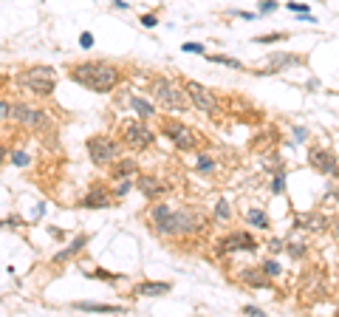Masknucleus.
Here are the masks:
<instances>
[{
  "mask_svg": "<svg viewBox=\"0 0 339 317\" xmlns=\"http://www.w3.org/2000/svg\"><path fill=\"white\" fill-rule=\"evenodd\" d=\"M68 79L94 94H113L122 85L124 71L111 60H82L68 65Z\"/></svg>",
  "mask_w": 339,
  "mask_h": 317,
  "instance_id": "obj_1",
  "label": "nucleus"
},
{
  "mask_svg": "<svg viewBox=\"0 0 339 317\" xmlns=\"http://www.w3.org/2000/svg\"><path fill=\"white\" fill-rule=\"evenodd\" d=\"M207 227V215L198 210V207H181V210H173L170 218L164 221V227L158 229L156 235L161 238H184V235H195Z\"/></svg>",
  "mask_w": 339,
  "mask_h": 317,
  "instance_id": "obj_2",
  "label": "nucleus"
},
{
  "mask_svg": "<svg viewBox=\"0 0 339 317\" xmlns=\"http://www.w3.org/2000/svg\"><path fill=\"white\" fill-rule=\"evenodd\" d=\"M147 88H150V97L156 99L164 111H190V105H192V99L187 97V91L178 88L175 79L164 77V74H153L150 82H147Z\"/></svg>",
  "mask_w": 339,
  "mask_h": 317,
  "instance_id": "obj_3",
  "label": "nucleus"
},
{
  "mask_svg": "<svg viewBox=\"0 0 339 317\" xmlns=\"http://www.w3.org/2000/svg\"><path fill=\"white\" fill-rule=\"evenodd\" d=\"M158 133L170 139L178 150L184 153H192V150H204L207 148V139L201 136V131L184 125L181 119H170V116H158Z\"/></svg>",
  "mask_w": 339,
  "mask_h": 317,
  "instance_id": "obj_4",
  "label": "nucleus"
},
{
  "mask_svg": "<svg viewBox=\"0 0 339 317\" xmlns=\"http://www.w3.org/2000/svg\"><path fill=\"white\" fill-rule=\"evenodd\" d=\"M14 85L34 94V97H51L57 88V71L51 65H28V68L17 71Z\"/></svg>",
  "mask_w": 339,
  "mask_h": 317,
  "instance_id": "obj_5",
  "label": "nucleus"
},
{
  "mask_svg": "<svg viewBox=\"0 0 339 317\" xmlns=\"http://www.w3.org/2000/svg\"><path fill=\"white\" fill-rule=\"evenodd\" d=\"M85 150L91 161L99 164V167H111L116 158H122V139H116V136H108V133H94V136H88L85 142Z\"/></svg>",
  "mask_w": 339,
  "mask_h": 317,
  "instance_id": "obj_6",
  "label": "nucleus"
},
{
  "mask_svg": "<svg viewBox=\"0 0 339 317\" xmlns=\"http://www.w3.org/2000/svg\"><path fill=\"white\" fill-rule=\"evenodd\" d=\"M116 133H119L124 148L130 150H147L156 142V133L147 128V119H139V116L136 119H122L116 125Z\"/></svg>",
  "mask_w": 339,
  "mask_h": 317,
  "instance_id": "obj_7",
  "label": "nucleus"
},
{
  "mask_svg": "<svg viewBox=\"0 0 339 317\" xmlns=\"http://www.w3.org/2000/svg\"><path fill=\"white\" fill-rule=\"evenodd\" d=\"M184 85V91H187V97L192 99V105L198 108L201 114H207V116H218L221 114V102H218V97L212 94L209 88H204L201 82H195V79H178Z\"/></svg>",
  "mask_w": 339,
  "mask_h": 317,
  "instance_id": "obj_8",
  "label": "nucleus"
},
{
  "mask_svg": "<svg viewBox=\"0 0 339 317\" xmlns=\"http://www.w3.org/2000/svg\"><path fill=\"white\" fill-rule=\"evenodd\" d=\"M237 249H243V252H254L257 249V241H254L246 229H232V232H226L215 241V255H229V252H237Z\"/></svg>",
  "mask_w": 339,
  "mask_h": 317,
  "instance_id": "obj_9",
  "label": "nucleus"
},
{
  "mask_svg": "<svg viewBox=\"0 0 339 317\" xmlns=\"http://www.w3.org/2000/svg\"><path fill=\"white\" fill-rule=\"evenodd\" d=\"M11 116H14L23 128H28V131H51V122H48L45 111L43 108H37V105L17 102V105L11 108Z\"/></svg>",
  "mask_w": 339,
  "mask_h": 317,
  "instance_id": "obj_10",
  "label": "nucleus"
},
{
  "mask_svg": "<svg viewBox=\"0 0 339 317\" xmlns=\"http://www.w3.org/2000/svg\"><path fill=\"white\" fill-rule=\"evenodd\" d=\"M308 164H311L320 176H334L339 178V158L328 148H311L308 150Z\"/></svg>",
  "mask_w": 339,
  "mask_h": 317,
  "instance_id": "obj_11",
  "label": "nucleus"
},
{
  "mask_svg": "<svg viewBox=\"0 0 339 317\" xmlns=\"http://www.w3.org/2000/svg\"><path fill=\"white\" fill-rule=\"evenodd\" d=\"M116 204H119L116 193H111V190L102 187V184H94L82 198H79V207H82V210H111Z\"/></svg>",
  "mask_w": 339,
  "mask_h": 317,
  "instance_id": "obj_12",
  "label": "nucleus"
},
{
  "mask_svg": "<svg viewBox=\"0 0 339 317\" xmlns=\"http://www.w3.org/2000/svg\"><path fill=\"white\" fill-rule=\"evenodd\" d=\"M136 187H139V193L147 198V201H158V198H164L170 193V184H167L164 178L153 176V173H139L136 176Z\"/></svg>",
  "mask_w": 339,
  "mask_h": 317,
  "instance_id": "obj_13",
  "label": "nucleus"
},
{
  "mask_svg": "<svg viewBox=\"0 0 339 317\" xmlns=\"http://www.w3.org/2000/svg\"><path fill=\"white\" fill-rule=\"evenodd\" d=\"M269 62H271V71H288V68H300V65H305L308 62V57L305 54H294V51H274L269 54Z\"/></svg>",
  "mask_w": 339,
  "mask_h": 317,
  "instance_id": "obj_14",
  "label": "nucleus"
},
{
  "mask_svg": "<svg viewBox=\"0 0 339 317\" xmlns=\"http://www.w3.org/2000/svg\"><path fill=\"white\" fill-rule=\"evenodd\" d=\"M240 281L246 286H254V289H269L271 286V275L263 269V266H246L240 272Z\"/></svg>",
  "mask_w": 339,
  "mask_h": 317,
  "instance_id": "obj_15",
  "label": "nucleus"
},
{
  "mask_svg": "<svg viewBox=\"0 0 339 317\" xmlns=\"http://www.w3.org/2000/svg\"><path fill=\"white\" fill-rule=\"evenodd\" d=\"M133 292L139 298H161V295H170L173 292V283H164V281H141L133 286Z\"/></svg>",
  "mask_w": 339,
  "mask_h": 317,
  "instance_id": "obj_16",
  "label": "nucleus"
},
{
  "mask_svg": "<svg viewBox=\"0 0 339 317\" xmlns=\"http://www.w3.org/2000/svg\"><path fill=\"white\" fill-rule=\"evenodd\" d=\"M294 227L297 229H308V232H322V229L331 227V221L320 212H305V215H297L294 218Z\"/></svg>",
  "mask_w": 339,
  "mask_h": 317,
  "instance_id": "obj_17",
  "label": "nucleus"
},
{
  "mask_svg": "<svg viewBox=\"0 0 339 317\" xmlns=\"http://www.w3.org/2000/svg\"><path fill=\"white\" fill-rule=\"evenodd\" d=\"M111 178H116V181H119V178H130V176H139V164H136V158H116V161H113L111 167Z\"/></svg>",
  "mask_w": 339,
  "mask_h": 317,
  "instance_id": "obj_18",
  "label": "nucleus"
},
{
  "mask_svg": "<svg viewBox=\"0 0 339 317\" xmlns=\"http://www.w3.org/2000/svg\"><path fill=\"white\" fill-rule=\"evenodd\" d=\"M88 241H91V235H77V238H74V241L68 244V247L60 249V252H57V255L51 258V264H65V261H71L74 255H79V252L85 249Z\"/></svg>",
  "mask_w": 339,
  "mask_h": 317,
  "instance_id": "obj_19",
  "label": "nucleus"
},
{
  "mask_svg": "<svg viewBox=\"0 0 339 317\" xmlns=\"http://www.w3.org/2000/svg\"><path fill=\"white\" fill-rule=\"evenodd\" d=\"M127 105H130V111H136V116H139V119H150V116H156L153 102H147V99L139 97V94H130V97H127Z\"/></svg>",
  "mask_w": 339,
  "mask_h": 317,
  "instance_id": "obj_20",
  "label": "nucleus"
},
{
  "mask_svg": "<svg viewBox=\"0 0 339 317\" xmlns=\"http://www.w3.org/2000/svg\"><path fill=\"white\" fill-rule=\"evenodd\" d=\"M74 309L79 312H122V306H116V303H91V300H82V303H74Z\"/></svg>",
  "mask_w": 339,
  "mask_h": 317,
  "instance_id": "obj_21",
  "label": "nucleus"
},
{
  "mask_svg": "<svg viewBox=\"0 0 339 317\" xmlns=\"http://www.w3.org/2000/svg\"><path fill=\"white\" fill-rule=\"evenodd\" d=\"M246 221L252 224L254 229H269L271 227V221H269V215L263 210H257V207H252V210H246Z\"/></svg>",
  "mask_w": 339,
  "mask_h": 317,
  "instance_id": "obj_22",
  "label": "nucleus"
},
{
  "mask_svg": "<svg viewBox=\"0 0 339 317\" xmlns=\"http://www.w3.org/2000/svg\"><path fill=\"white\" fill-rule=\"evenodd\" d=\"M209 62H218V65H226V68H237V71H246V65L235 57H226V54H204Z\"/></svg>",
  "mask_w": 339,
  "mask_h": 317,
  "instance_id": "obj_23",
  "label": "nucleus"
},
{
  "mask_svg": "<svg viewBox=\"0 0 339 317\" xmlns=\"http://www.w3.org/2000/svg\"><path fill=\"white\" fill-rule=\"evenodd\" d=\"M215 167H218V161L209 153H204V150H198V161H195V170L198 173H215Z\"/></svg>",
  "mask_w": 339,
  "mask_h": 317,
  "instance_id": "obj_24",
  "label": "nucleus"
},
{
  "mask_svg": "<svg viewBox=\"0 0 339 317\" xmlns=\"http://www.w3.org/2000/svg\"><path fill=\"white\" fill-rule=\"evenodd\" d=\"M288 31H271V34H257V37H252V43H257V45H266V43H280V40H288Z\"/></svg>",
  "mask_w": 339,
  "mask_h": 317,
  "instance_id": "obj_25",
  "label": "nucleus"
},
{
  "mask_svg": "<svg viewBox=\"0 0 339 317\" xmlns=\"http://www.w3.org/2000/svg\"><path fill=\"white\" fill-rule=\"evenodd\" d=\"M286 252L291 258H303L305 252H308V247H305V244H300V241H288L286 244Z\"/></svg>",
  "mask_w": 339,
  "mask_h": 317,
  "instance_id": "obj_26",
  "label": "nucleus"
},
{
  "mask_svg": "<svg viewBox=\"0 0 339 317\" xmlns=\"http://www.w3.org/2000/svg\"><path fill=\"white\" fill-rule=\"evenodd\" d=\"M215 218H221V221L232 218V210H229V201H226V198H221V201L215 204Z\"/></svg>",
  "mask_w": 339,
  "mask_h": 317,
  "instance_id": "obj_27",
  "label": "nucleus"
},
{
  "mask_svg": "<svg viewBox=\"0 0 339 317\" xmlns=\"http://www.w3.org/2000/svg\"><path fill=\"white\" fill-rule=\"evenodd\" d=\"M280 9V3L277 0H257V14H271V11H277Z\"/></svg>",
  "mask_w": 339,
  "mask_h": 317,
  "instance_id": "obj_28",
  "label": "nucleus"
},
{
  "mask_svg": "<svg viewBox=\"0 0 339 317\" xmlns=\"http://www.w3.org/2000/svg\"><path fill=\"white\" fill-rule=\"evenodd\" d=\"M286 190V170H280V173H274V181H271V193L280 195Z\"/></svg>",
  "mask_w": 339,
  "mask_h": 317,
  "instance_id": "obj_29",
  "label": "nucleus"
},
{
  "mask_svg": "<svg viewBox=\"0 0 339 317\" xmlns=\"http://www.w3.org/2000/svg\"><path fill=\"white\" fill-rule=\"evenodd\" d=\"M263 269H266V272L271 275V278H280V275H283V266L277 264V261H271V258H266V261H263Z\"/></svg>",
  "mask_w": 339,
  "mask_h": 317,
  "instance_id": "obj_30",
  "label": "nucleus"
},
{
  "mask_svg": "<svg viewBox=\"0 0 339 317\" xmlns=\"http://www.w3.org/2000/svg\"><path fill=\"white\" fill-rule=\"evenodd\" d=\"M136 184V181H127V178H119V181H116V190H113V193H116V198H124V195L130 193V187Z\"/></svg>",
  "mask_w": 339,
  "mask_h": 317,
  "instance_id": "obj_31",
  "label": "nucleus"
},
{
  "mask_svg": "<svg viewBox=\"0 0 339 317\" xmlns=\"http://www.w3.org/2000/svg\"><path fill=\"white\" fill-rule=\"evenodd\" d=\"M139 23H141L144 28H153V26H158V14H156V11H150V14H141Z\"/></svg>",
  "mask_w": 339,
  "mask_h": 317,
  "instance_id": "obj_32",
  "label": "nucleus"
},
{
  "mask_svg": "<svg viewBox=\"0 0 339 317\" xmlns=\"http://www.w3.org/2000/svg\"><path fill=\"white\" fill-rule=\"evenodd\" d=\"M11 161H14V164H20V167L31 164V158H28L26 153H23V150H14V153H11Z\"/></svg>",
  "mask_w": 339,
  "mask_h": 317,
  "instance_id": "obj_33",
  "label": "nucleus"
},
{
  "mask_svg": "<svg viewBox=\"0 0 339 317\" xmlns=\"http://www.w3.org/2000/svg\"><path fill=\"white\" fill-rule=\"evenodd\" d=\"M181 51H195V54H207V45L204 43H184Z\"/></svg>",
  "mask_w": 339,
  "mask_h": 317,
  "instance_id": "obj_34",
  "label": "nucleus"
},
{
  "mask_svg": "<svg viewBox=\"0 0 339 317\" xmlns=\"http://www.w3.org/2000/svg\"><path fill=\"white\" fill-rule=\"evenodd\" d=\"M240 312H243V315H252V317H260V315H266V312H263L260 306H252V303H246V306L240 309Z\"/></svg>",
  "mask_w": 339,
  "mask_h": 317,
  "instance_id": "obj_35",
  "label": "nucleus"
},
{
  "mask_svg": "<svg viewBox=\"0 0 339 317\" xmlns=\"http://www.w3.org/2000/svg\"><path fill=\"white\" fill-rule=\"evenodd\" d=\"M79 45H82V48H91V45H94V34H91V31H82V34H79Z\"/></svg>",
  "mask_w": 339,
  "mask_h": 317,
  "instance_id": "obj_36",
  "label": "nucleus"
},
{
  "mask_svg": "<svg viewBox=\"0 0 339 317\" xmlns=\"http://www.w3.org/2000/svg\"><path fill=\"white\" fill-rule=\"evenodd\" d=\"M269 249L274 252V255H277V252H283V249H286V244H283V241H271V244H269Z\"/></svg>",
  "mask_w": 339,
  "mask_h": 317,
  "instance_id": "obj_37",
  "label": "nucleus"
},
{
  "mask_svg": "<svg viewBox=\"0 0 339 317\" xmlns=\"http://www.w3.org/2000/svg\"><path fill=\"white\" fill-rule=\"evenodd\" d=\"M331 235H334V238L339 241V215H337L334 221H331Z\"/></svg>",
  "mask_w": 339,
  "mask_h": 317,
  "instance_id": "obj_38",
  "label": "nucleus"
},
{
  "mask_svg": "<svg viewBox=\"0 0 339 317\" xmlns=\"http://www.w3.org/2000/svg\"><path fill=\"white\" fill-rule=\"evenodd\" d=\"M288 9L300 14V11H308V6H305V3H288Z\"/></svg>",
  "mask_w": 339,
  "mask_h": 317,
  "instance_id": "obj_39",
  "label": "nucleus"
},
{
  "mask_svg": "<svg viewBox=\"0 0 339 317\" xmlns=\"http://www.w3.org/2000/svg\"><path fill=\"white\" fill-rule=\"evenodd\" d=\"M232 14H237L240 20H254L257 14H252V11H232Z\"/></svg>",
  "mask_w": 339,
  "mask_h": 317,
  "instance_id": "obj_40",
  "label": "nucleus"
},
{
  "mask_svg": "<svg viewBox=\"0 0 339 317\" xmlns=\"http://www.w3.org/2000/svg\"><path fill=\"white\" fill-rule=\"evenodd\" d=\"M294 133H297V142H303V139H305V136H308V131H303V128H297V131H294Z\"/></svg>",
  "mask_w": 339,
  "mask_h": 317,
  "instance_id": "obj_41",
  "label": "nucleus"
}]
</instances>
